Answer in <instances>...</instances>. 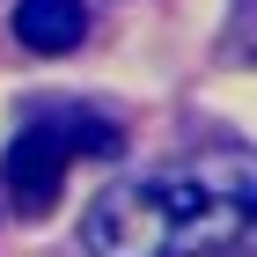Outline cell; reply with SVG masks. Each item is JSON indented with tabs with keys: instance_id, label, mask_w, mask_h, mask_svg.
<instances>
[{
	"instance_id": "cell-1",
	"label": "cell",
	"mask_w": 257,
	"mask_h": 257,
	"mask_svg": "<svg viewBox=\"0 0 257 257\" xmlns=\"http://www.w3.org/2000/svg\"><path fill=\"white\" fill-rule=\"evenodd\" d=\"M250 235V177L228 169H177V177H140L81 213L88 257H220Z\"/></svg>"
},
{
	"instance_id": "cell-3",
	"label": "cell",
	"mask_w": 257,
	"mask_h": 257,
	"mask_svg": "<svg viewBox=\"0 0 257 257\" xmlns=\"http://www.w3.org/2000/svg\"><path fill=\"white\" fill-rule=\"evenodd\" d=\"M15 37L37 59H66L88 37V8L81 0H15Z\"/></svg>"
},
{
	"instance_id": "cell-2",
	"label": "cell",
	"mask_w": 257,
	"mask_h": 257,
	"mask_svg": "<svg viewBox=\"0 0 257 257\" xmlns=\"http://www.w3.org/2000/svg\"><path fill=\"white\" fill-rule=\"evenodd\" d=\"M66 162H74L66 118H37V125H22V133H15V147L0 155V177H8V191H15L22 213H44V206L59 198Z\"/></svg>"
}]
</instances>
